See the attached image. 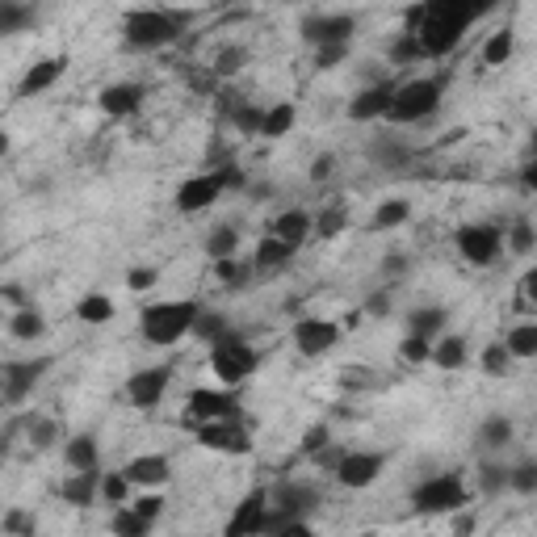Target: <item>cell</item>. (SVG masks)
<instances>
[{
  "instance_id": "obj_1",
  "label": "cell",
  "mask_w": 537,
  "mask_h": 537,
  "mask_svg": "<svg viewBox=\"0 0 537 537\" xmlns=\"http://www.w3.org/2000/svg\"><path fill=\"white\" fill-rule=\"evenodd\" d=\"M479 13L483 9L470 0H428V5H416L407 13V34H416L424 59H445L458 51L462 34Z\"/></svg>"
},
{
  "instance_id": "obj_2",
  "label": "cell",
  "mask_w": 537,
  "mask_h": 537,
  "mask_svg": "<svg viewBox=\"0 0 537 537\" xmlns=\"http://www.w3.org/2000/svg\"><path fill=\"white\" fill-rule=\"evenodd\" d=\"M189 17L193 13H185V9H135V13H126V21H122L126 51H164V47H173V42L185 34Z\"/></svg>"
},
{
  "instance_id": "obj_3",
  "label": "cell",
  "mask_w": 537,
  "mask_h": 537,
  "mask_svg": "<svg viewBox=\"0 0 537 537\" xmlns=\"http://www.w3.org/2000/svg\"><path fill=\"white\" fill-rule=\"evenodd\" d=\"M198 315H202V307L193 303V298H168V303H147L143 315H139V332H143L147 345L173 349V345H181V340L193 332Z\"/></svg>"
},
{
  "instance_id": "obj_4",
  "label": "cell",
  "mask_w": 537,
  "mask_h": 537,
  "mask_svg": "<svg viewBox=\"0 0 537 537\" xmlns=\"http://www.w3.org/2000/svg\"><path fill=\"white\" fill-rule=\"evenodd\" d=\"M441 97H445V80H433V76H420V80H403L399 89L391 93V118L395 126H412V122H424L441 110Z\"/></svg>"
},
{
  "instance_id": "obj_5",
  "label": "cell",
  "mask_w": 537,
  "mask_h": 537,
  "mask_svg": "<svg viewBox=\"0 0 537 537\" xmlns=\"http://www.w3.org/2000/svg\"><path fill=\"white\" fill-rule=\"evenodd\" d=\"M319 508V491L311 483H277L269 491V512H265V533L261 537H277L286 525L307 521Z\"/></svg>"
},
{
  "instance_id": "obj_6",
  "label": "cell",
  "mask_w": 537,
  "mask_h": 537,
  "mask_svg": "<svg viewBox=\"0 0 537 537\" xmlns=\"http://www.w3.org/2000/svg\"><path fill=\"white\" fill-rule=\"evenodd\" d=\"M412 508L420 512V517H454V512L470 508L466 479L458 475V470H445V475L424 479V483L412 491Z\"/></svg>"
},
{
  "instance_id": "obj_7",
  "label": "cell",
  "mask_w": 537,
  "mask_h": 537,
  "mask_svg": "<svg viewBox=\"0 0 537 537\" xmlns=\"http://www.w3.org/2000/svg\"><path fill=\"white\" fill-rule=\"evenodd\" d=\"M256 365H261V353H256L240 332H227L223 340L210 345V370L223 386H244L256 374Z\"/></svg>"
},
{
  "instance_id": "obj_8",
  "label": "cell",
  "mask_w": 537,
  "mask_h": 537,
  "mask_svg": "<svg viewBox=\"0 0 537 537\" xmlns=\"http://www.w3.org/2000/svg\"><path fill=\"white\" fill-rule=\"evenodd\" d=\"M193 441L210 454H231V458H244L252 454V433L240 420H210V424H193Z\"/></svg>"
},
{
  "instance_id": "obj_9",
  "label": "cell",
  "mask_w": 537,
  "mask_h": 537,
  "mask_svg": "<svg viewBox=\"0 0 537 537\" xmlns=\"http://www.w3.org/2000/svg\"><path fill=\"white\" fill-rule=\"evenodd\" d=\"M454 240H458L462 261H470V265H496L500 248H504V231L496 223H466Z\"/></svg>"
},
{
  "instance_id": "obj_10",
  "label": "cell",
  "mask_w": 537,
  "mask_h": 537,
  "mask_svg": "<svg viewBox=\"0 0 537 537\" xmlns=\"http://www.w3.org/2000/svg\"><path fill=\"white\" fill-rule=\"evenodd\" d=\"M223 193H227V173H223V168H210V173H198V177L181 181L177 210L181 214H202V210H210L214 202H219Z\"/></svg>"
},
{
  "instance_id": "obj_11",
  "label": "cell",
  "mask_w": 537,
  "mask_h": 537,
  "mask_svg": "<svg viewBox=\"0 0 537 537\" xmlns=\"http://www.w3.org/2000/svg\"><path fill=\"white\" fill-rule=\"evenodd\" d=\"M298 30H303L311 47H349L357 21L349 13H307Z\"/></svg>"
},
{
  "instance_id": "obj_12",
  "label": "cell",
  "mask_w": 537,
  "mask_h": 537,
  "mask_svg": "<svg viewBox=\"0 0 537 537\" xmlns=\"http://www.w3.org/2000/svg\"><path fill=\"white\" fill-rule=\"evenodd\" d=\"M168 382H173V370L168 365H147V370H135L126 378V399L139 412H156L160 399L168 395Z\"/></svg>"
},
{
  "instance_id": "obj_13",
  "label": "cell",
  "mask_w": 537,
  "mask_h": 537,
  "mask_svg": "<svg viewBox=\"0 0 537 537\" xmlns=\"http://www.w3.org/2000/svg\"><path fill=\"white\" fill-rule=\"evenodd\" d=\"M265 512H269V487H252L227 517L223 537H261L265 533Z\"/></svg>"
},
{
  "instance_id": "obj_14",
  "label": "cell",
  "mask_w": 537,
  "mask_h": 537,
  "mask_svg": "<svg viewBox=\"0 0 537 537\" xmlns=\"http://www.w3.org/2000/svg\"><path fill=\"white\" fill-rule=\"evenodd\" d=\"M185 420L189 424L240 420V403H235V395H227V391H206V386H198V391H189V399H185Z\"/></svg>"
},
{
  "instance_id": "obj_15",
  "label": "cell",
  "mask_w": 537,
  "mask_h": 537,
  "mask_svg": "<svg viewBox=\"0 0 537 537\" xmlns=\"http://www.w3.org/2000/svg\"><path fill=\"white\" fill-rule=\"evenodd\" d=\"M382 470H386V454H370V449H361V454H345L336 462V483L340 487H349V491H361V487H370V483H378L382 479Z\"/></svg>"
},
{
  "instance_id": "obj_16",
  "label": "cell",
  "mask_w": 537,
  "mask_h": 537,
  "mask_svg": "<svg viewBox=\"0 0 537 537\" xmlns=\"http://www.w3.org/2000/svg\"><path fill=\"white\" fill-rule=\"evenodd\" d=\"M340 345V324H332V319H298L294 324V349L303 353V357H324Z\"/></svg>"
},
{
  "instance_id": "obj_17",
  "label": "cell",
  "mask_w": 537,
  "mask_h": 537,
  "mask_svg": "<svg viewBox=\"0 0 537 537\" xmlns=\"http://www.w3.org/2000/svg\"><path fill=\"white\" fill-rule=\"evenodd\" d=\"M47 357H38V361H9V365H0V395H5L9 403H21L26 399L34 386H38V378L47 374Z\"/></svg>"
},
{
  "instance_id": "obj_18",
  "label": "cell",
  "mask_w": 537,
  "mask_h": 537,
  "mask_svg": "<svg viewBox=\"0 0 537 537\" xmlns=\"http://www.w3.org/2000/svg\"><path fill=\"white\" fill-rule=\"evenodd\" d=\"M122 475H126V483H131V487L156 491V487H164L168 479H173V466H168L164 454H139V458H131L122 466Z\"/></svg>"
},
{
  "instance_id": "obj_19",
  "label": "cell",
  "mask_w": 537,
  "mask_h": 537,
  "mask_svg": "<svg viewBox=\"0 0 537 537\" xmlns=\"http://www.w3.org/2000/svg\"><path fill=\"white\" fill-rule=\"evenodd\" d=\"M63 68H68V59H63V55L38 59L34 68H26V76H21V84H17V97H21V101H30V97H38V93L55 89L59 76H63Z\"/></svg>"
},
{
  "instance_id": "obj_20",
  "label": "cell",
  "mask_w": 537,
  "mask_h": 537,
  "mask_svg": "<svg viewBox=\"0 0 537 537\" xmlns=\"http://www.w3.org/2000/svg\"><path fill=\"white\" fill-rule=\"evenodd\" d=\"M105 118H135L143 110V84H110L97 97Z\"/></svg>"
},
{
  "instance_id": "obj_21",
  "label": "cell",
  "mask_w": 537,
  "mask_h": 537,
  "mask_svg": "<svg viewBox=\"0 0 537 537\" xmlns=\"http://www.w3.org/2000/svg\"><path fill=\"white\" fill-rule=\"evenodd\" d=\"M391 84H370V89H361L353 101H349V118L353 122H378L386 118V110H391Z\"/></svg>"
},
{
  "instance_id": "obj_22",
  "label": "cell",
  "mask_w": 537,
  "mask_h": 537,
  "mask_svg": "<svg viewBox=\"0 0 537 537\" xmlns=\"http://www.w3.org/2000/svg\"><path fill=\"white\" fill-rule=\"evenodd\" d=\"M269 235H273V240H282V244H290V248H303L311 240V214L298 210V206L294 210H282L269 223Z\"/></svg>"
},
{
  "instance_id": "obj_23",
  "label": "cell",
  "mask_w": 537,
  "mask_h": 537,
  "mask_svg": "<svg viewBox=\"0 0 537 537\" xmlns=\"http://www.w3.org/2000/svg\"><path fill=\"white\" fill-rule=\"evenodd\" d=\"M97 491H101V470H76V475L63 479L59 496L68 500L72 508H93L97 504Z\"/></svg>"
},
{
  "instance_id": "obj_24",
  "label": "cell",
  "mask_w": 537,
  "mask_h": 537,
  "mask_svg": "<svg viewBox=\"0 0 537 537\" xmlns=\"http://www.w3.org/2000/svg\"><path fill=\"white\" fill-rule=\"evenodd\" d=\"M63 462H68V470L76 475V470H101V445L93 433H76L68 437V445H63Z\"/></svg>"
},
{
  "instance_id": "obj_25",
  "label": "cell",
  "mask_w": 537,
  "mask_h": 537,
  "mask_svg": "<svg viewBox=\"0 0 537 537\" xmlns=\"http://www.w3.org/2000/svg\"><path fill=\"white\" fill-rule=\"evenodd\" d=\"M445 324H449V311L445 307H412L407 311V336H424V340H437L445 336Z\"/></svg>"
},
{
  "instance_id": "obj_26",
  "label": "cell",
  "mask_w": 537,
  "mask_h": 537,
  "mask_svg": "<svg viewBox=\"0 0 537 537\" xmlns=\"http://www.w3.org/2000/svg\"><path fill=\"white\" fill-rule=\"evenodd\" d=\"M294 252H298V248H290V244H282V240H273V235H265V240L256 244V252H252V269H256V273H277L282 265L294 261Z\"/></svg>"
},
{
  "instance_id": "obj_27",
  "label": "cell",
  "mask_w": 537,
  "mask_h": 537,
  "mask_svg": "<svg viewBox=\"0 0 537 537\" xmlns=\"http://www.w3.org/2000/svg\"><path fill=\"white\" fill-rule=\"evenodd\" d=\"M428 361H437V370H462V365L470 361L466 336H437V340H433V353H428Z\"/></svg>"
},
{
  "instance_id": "obj_28",
  "label": "cell",
  "mask_w": 537,
  "mask_h": 537,
  "mask_svg": "<svg viewBox=\"0 0 537 537\" xmlns=\"http://www.w3.org/2000/svg\"><path fill=\"white\" fill-rule=\"evenodd\" d=\"M294 118H298L294 105H290V101H277V105H269V110H265L261 131H256V135H265V139H286V135L294 131Z\"/></svg>"
},
{
  "instance_id": "obj_29",
  "label": "cell",
  "mask_w": 537,
  "mask_h": 537,
  "mask_svg": "<svg viewBox=\"0 0 537 537\" xmlns=\"http://www.w3.org/2000/svg\"><path fill=\"white\" fill-rule=\"evenodd\" d=\"M9 332H13V340H42L47 336V315H42L34 303L17 307V315L9 319Z\"/></svg>"
},
{
  "instance_id": "obj_30",
  "label": "cell",
  "mask_w": 537,
  "mask_h": 537,
  "mask_svg": "<svg viewBox=\"0 0 537 537\" xmlns=\"http://www.w3.org/2000/svg\"><path fill=\"white\" fill-rule=\"evenodd\" d=\"M114 298L110 294H84L80 303H76V315H80V324H93V328H101V324H110L114 319Z\"/></svg>"
},
{
  "instance_id": "obj_31",
  "label": "cell",
  "mask_w": 537,
  "mask_h": 537,
  "mask_svg": "<svg viewBox=\"0 0 537 537\" xmlns=\"http://www.w3.org/2000/svg\"><path fill=\"white\" fill-rule=\"evenodd\" d=\"M512 51H517V34L504 26V30H496V34H487V42H483V63H487V68H504V63L512 59Z\"/></svg>"
},
{
  "instance_id": "obj_32",
  "label": "cell",
  "mask_w": 537,
  "mask_h": 537,
  "mask_svg": "<svg viewBox=\"0 0 537 537\" xmlns=\"http://www.w3.org/2000/svg\"><path fill=\"white\" fill-rule=\"evenodd\" d=\"M34 21H38V13H34L30 5H17V0H0V38L30 30Z\"/></svg>"
},
{
  "instance_id": "obj_33",
  "label": "cell",
  "mask_w": 537,
  "mask_h": 537,
  "mask_svg": "<svg viewBox=\"0 0 537 537\" xmlns=\"http://www.w3.org/2000/svg\"><path fill=\"white\" fill-rule=\"evenodd\" d=\"M214 277L227 286V290H244L252 277H256V269H252V261H240V256H227V261H214Z\"/></svg>"
},
{
  "instance_id": "obj_34",
  "label": "cell",
  "mask_w": 537,
  "mask_h": 537,
  "mask_svg": "<svg viewBox=\"0 0 537 537\" xmlns=\"http://www.w3.org/2000/svg\"><path fill=\"white\" fill-rule=\"evenodd\" d=\"M349 227V206L345 202H336V206H328L319 219H311V235L315 240H336L340 231Z\"/></svg>"
},
{
  "instance_id": "obj_35",
  "label": "cell",
  "mask_w": 537,
  "mask_h": 537,
  "mask_svg": "<svg viewBox=\"0 0 537 537\" xmlns=\"http://www.w3.org/2000/svg\"><path fill=\"white\" fill-rule=\"evenodd\" d=\"M504 349L512 361H529L537 357V324H517L508 336H504Z\"/></svg>"
},
{
  "instance_id": "obj_36",
  "label": "cell",
  "mask_w": 537,
  "mask_h": 537,
  "mask_svg": "<svg viewBox=\"0 0 537 537\" xmlns=\"http://www.w3.org/2000/svg\"><path fill=\"white\" fill-rule=\"evenodd\" d=\"M206 256L210 261H227V256H240V231L235 227H214L210 235H206Z\"/></svg>"
},
{
  "instance_id": "obj_37",
  "label": "cell",
  "mask_w": 537,
  "mask_h": 537,
  "mask_svg": "<svg viewBox=\"0 0 537 537\" xmlns=\"http://www.w3.org/2000/svg\"><path fill=\"white\" fill-rule=\"evenodd\" d=\"M131 483H126V475L122 470H101V491H97V500H105V504H114V508H126L131 504Z\"/></svg>"
},
{
  "instance_id": "obj_38",
  "label": "cell",
  "mask_w": 537,
  "mask_h": 537,
  "mask_svg": "<svg viewBox=\"0 0 537 537\" xmlns=\"http://www.w3.org/2000/svg\"><path fill=\"white\" fill-rule=\"evenodd\" d=\"M407 219H412V202L391 198V202H378V210H374L370 227H374V231H391V227H403Z\"/></svg>"
},
{
  "instance_id": "obj_39",
  "label": "cell",
  "mask_w": 537,
  "mask_h": 537,
  "mask_svg": "<svg viewBox=\"0 0 537 537\" xmlns=\"http://www.w3.org/2000/svg\"><path fill=\"white\" fill-rule=\"evenodd\" d=\"M512 433H517V424H512L508 416H487L479 424V445L483 449H504L512 441Z\"/></svg>"
},
{
  "instance_id": "obj_40",
  "label": "cell",
  "mask_w": 537,
  "mask_h": 537,
  "mask_svg": "<svg viewBox=\"0 0 537 537\" xmlns=\"http://www.w3.org/2000/svg\"><path fill=\"white\" fill-rule=\"evenodd\" d=\"M475 483H479V491H483L487 500L504 496V491H508V466H504V462H483V466L475 470Z\"/></svg>"
},
{
  "instance_id": "obj_41",
  "label": "cell",
  "mask_w": 537,
  "mask_h": 537,
  "mask_svg": "<svg viewBox=\"0 0 537 537\" xmlns=\"http://www.w3.org/2000/svg\"><path fill=\"white\" fill-rule=\"evenodd\" d=\"M110 533L114 537H152V525H147L143 517H135L131 508H118L110 517Z\"/></svg>"
},
{
  "instance_id": "obj_42",
  "label": "cell",
  "mask_w": 537,
  "mask_h": 537,
  "mask_svg": "<svg viewBox=\"0 0 537 537\" xmlns=\"http://www.w3.org/2000/svg\"><path fill=\"white\" fill-rule=\"evenodd\" d=\"M424 55H420V42H416V34H399L395 42H391V68H412V63H420Z\"/></svg>"
},
{
  "instance_id": "obj_43",
  "label": "cell",
  "mask_w": 537,
  "mask_h": 537,
  "mask_svg": "<svg viewBox=\"0 0 537 537\" xmlns=\"http://www.w3.org/2000/svg\"><path fill=\"white\" fill-rule=\"evenodd\" d=\"M504 244L517 252V256H529L533 252V244H537V231H533V223L529 219H517L508 231H504Z\"/></svg>"
},
{
  "instance_id": "obj_44",
  "label": "cell",
  "mask_w": 537,
  "mask_h": 537,
  "mask_svg": "<svg viewBox=\"0 0 537 537\" xmlns=\"http://www.w3.org/2000/svg\"><path fill=\"white\" fill-rule=\"evenodd\" d=\"M479 365H483V374H487V378H504V374L512 370V357H508V349H504V340L487 345L483 357H479Z\"/></svg>"
},
{
  "instance_id": "obj_45",
  "label": "cell",
  "mask_w": 537,
  "mask_h": 537,
  "mask_svg": "<svg viewBox=\"0 0 537 537\" xmlns=\"http://www.w3.org/2000/svg\"><path fill=\"white\" fill-rule=\"evenodd\" d=\"M508 491H517V496H533V491H537V462L508 466Z\"/></svg>"
},
{
  "instance_id": "obj_46",
  "label": "cell",
  "mask_w": 537,
  "mask_h": 537,
  "mask_svg": "<svg viewBox=\"0 0 537 537\" xmlns=\"http://www.w3.org/2000/svg\"><path fill=\"white\" fill-rule=\"evenodd\" d=\"M0 529H5L9 537H34L38 533V517L26 508H9L5 512V521H0Z\"/></svg>"
},
{
  "instance_id": "obj_47",
  "label": "cell",
  "mask_w": 537,
  "mask_h": 537,
  "mask_svg": "<svg viewBox=\"0 0 537 537\" xmlns=\"http://www.w3.org/2000/svg\"><path fill=\"white\" fill-rule=\"evenodd\" d=\"M231 328H227V319L223 315H214V311H202L198 315V324H193V332L189 336H198V340H206V345H214V340H223Z\"/></svg>"
},
{
  "instance_id": "obj_48",
  "label": "cell",
  "mask_w": 537,
  "mask_h": 537,
  "mask_svg": "<svg viewBox=\"0 0 537 537\" xmlns=\"http://www.w3.org/2000/svg\"><path fill=\"white\" fill-rule=\"evenodd\" d=\"M164 496H160V491H147V496H135V504H126V508H131L135 512V517H143L147 525H156L160 517H164Z\"/></svg>"
},
{
  "instance_id": "obj_49",
  "label": "cell",
  "mask_w": 537,
  "mask_h": 537,
  "mask_svg": "<svg viewBox=\"0 0 537 537\" xmlns=\"http://www.w3.org/2000/svg\"><path fill=\"white\" fill-rule=\"evenodd\" d=\"M428 353H433V340H424V336H403V340H399V357H403L407 365L428 361Z\"/></svg>"
},
{
  "instance_id": "obj_50",
  "label": "cell",
  "mask_w": 537,
  "mask_h": 537,
  "mask_svg": "<svg viewBox=\"0 0 537 537\" xmlns=\"http://www.w3.org/2000/svg\"><path fill=\"white\" fill-rule=\"evenodd\" d=\"M231 118H235V126H240L244 135H256V131H261V118H265V110H261V105H235Z\"/></svg>"
},
{
  "instance_id": "obj_51",
  "label": "cell",
  "mask_w": 537,
  "mask_h": 537,
  "mask_svg": "<svg viewBox=\"0 0 537 537\" xmlns=\"http://www.w3.org/2000/svg\"><path fill=\"white\" fill-rule=\"evenodd\" d=\"M248 63V51L244 47H227V51H219V59H214V72L219 76H235Z\"/></svg>"
},
{
  "instance_id": "obj_52",
  "label": "cell",
  "mask_w": 537,
  "mask_h": 537,
  "mask_svg": "<svg viewBox=\"0 0 537 537\" xmlns=\"http://www.w3.org/2000/svg\"><path fill=\"white\" fill-rule=\"evenodd\" d=\"M55 437H59L55 420H30V441H34V449H51Z\"/></svg>"
},
{
  "instance_id": "obj_53",
  "label": "cell",
  "mask_w": 537,
  "mask_h": 537,
  "mask_svg": "<svg viewBox=\"0 0 537 537\" xmlns=\"http://www.w3.org/2000/svg\"><path fill=\"white\" fill-rule=\"evenodd\" d=\"M374 160L378 164H403L407 160V147L403 143H391V139H378L374 143Z\"/></svg>"
},
{
  "instance_id": "obj_54",
  "label": "cell",
  "mask_w": 537,
  "mask_h": 537,
  "mask_svg": "<svg viewBox=\"0 0 537 537\" xmlns=\"http://www.w3.org/2000/svg\"><path fill=\"white\" fill-rule=\"evenodd\" d=\"M332 445V433H328V424H315V428H307V437H303V454H319V449H328Z\"/></svg>"
},
{
  "instance_id": "obj_55",
  "label": "cell",
  "mask_w": 537,
  "mask_h": 537,
  "mask_svg": "<svg viewBox=\"0 0 537 537\" xmlns=\"http://www.w3.org/2000/svg\"><path fill=\"white\" fill-rule=\"evenodd\" d=\"M156 282H160V273H156L152 265H139V269H131V273H126V286H131L135 294H139V290H152Z\"/></svg>"
},
{
  "instance_id": "obj_56",
  "label": "cell",
  "mask_w": 537,
  "mask_h": 537,
  "mask_svg": "<svg viewBox=\"0 0 537 537\" xmlns=\"http://www.w3.org/2000/svg\"><path fill=\"white\" fill-rule=\"evenodd\" d=\"M349 59V47H315V68H336V63Z\"/></svg>"
},
{
  "instance_id": "obj_57",
  "label": "cell",
  "mask_w": 537,
  "mask_h": 537,
  "mask_svg": "<svg viewBox=\"0 0 537 537\" xmlns=\"http://www.w3.org/2000/svg\"><path fill=\"white\" fill-rule=\"evenodd\" d=\"M332 173H336V156H332V152L315 156V164H311V181H315V185H324Z\"/></svg>"
},
{
  "instance_id": "obj_58",
  "label": "cell",
  "mask_w": 537,
  "mask_h": 537,
  "mask_svg": "<svg viewBox=\"0 0 537 537\" xmlns=\"http://www.w3.org/2000/svg\"><path fill=\"white\" fill-rule=\"evenodd\" d=\"M475 529H479V517L475 512H454V537H475Z\"/></svg>"
},
{
  "instance_id": "obj_59",
  "label": "cell",
  "mask_w": 537,
  "mask_h": 537,
  "mask_svg": "<svg viewBox=\"0 0 537 537\" xmlns=\"http://www.w3.org/2000/svg\"><path fill=\"white\" fill-rule=\"evenodd\" d=\"M277 537H315V529H311L307 521H298V525H286V529L277 533Z\"/></svg>"
},
{
  "instance_id": "obj_60",
  "label": "cell",
  "mask_w": 537,
  "mask_h": 537,
  "mask_svg": "<svg viewBox=\"0 0 537 537\" xmlns=\"http://www.w3.org/2000/svg\"><path fill=\"white\" fill-rule=\"evenodd\" d=\"M386 269H391V273L395 269H407V256H386Z\"/></svg>"
},
{
  "instance_id": "obj_61",
  "label": "cell",
  "mask_w": 537,
  "mask_h": 537,
  "mask_svg": "<svg viewBox=\"0 0 537 537\" xmlns=\"http://www.w3.org/2000/svg\"><path fill=\"white\" fill-rule=\"evenodd\" d=\"M521 181H525V189H533V185H537V173H533V164L525 168V177H521Z\"/></svg>"
},
{
  "instance_id": "obj_62",
  "label": "cell",
  "mask_w": 537,
  "mask_h": 537,
  "mask_svg": "<svg viewBox=\"0 0 537 537\" xmlns=\"http://www.w3.org/2000/svg\"><path fill=\"white\" fill-rule=\"evenodd\" d=\"M0 156H9V135L0 131Z\"/></svg>"
}]
</instances>
